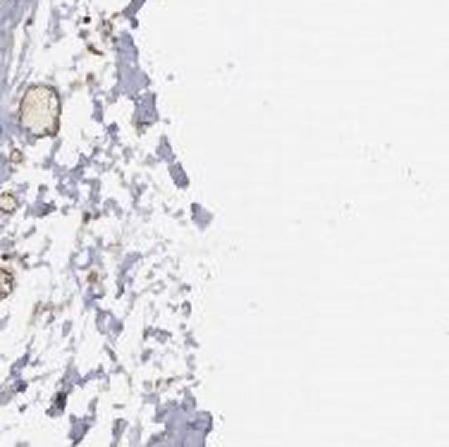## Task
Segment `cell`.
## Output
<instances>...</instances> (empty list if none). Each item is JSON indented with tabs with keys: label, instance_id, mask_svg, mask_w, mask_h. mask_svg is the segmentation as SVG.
Wrapping results in <instances>:
<instances>
[{
	"label": "cell",
	"instance_id": "6da1fadb",
	"mask_svg": "<svg viewBox=\"0 0 449 447\" xmlns=\"http://www.w3.org/2000/svg\"><path fill=\"white\" fill-rule=\"evenodd\" d=\"M22 122L34 134H53L58 125V96L51 89H36L24 99Z\"/></svg>",
	"mask_w": 449,
	"mask_h": 447
},
{
	"label": "cell",
	"instance_id": "3957f363",
	"mask_svg": "<svg viewBox=\"0 0 449 447\" xmlns=\"http://www.w3.org/2000/svg\"><path fill=\"white\" fill-rule=\"evenodd\" d=\"M0 208H5V211H12V208H15V199L3 197V199H0Z\"/></svg>",
	"mask_w": 449,
	"mask_h": 447
},
{
	"label": "cell",
	"instance_id": "7a4b0ae2",
	"mask_svg": "<svg viewBox=\"0 0 449 447\" xmlns=\"http://www.w3.org/2000/svg\"><path fill=\"white\" fill-rule=\"evenodd\" d=\"M12 290V278L5 271H0V297H5Z\"/></svg>",
	"mask_w": 449,
	"mask_h": 447
}]
</instances>
